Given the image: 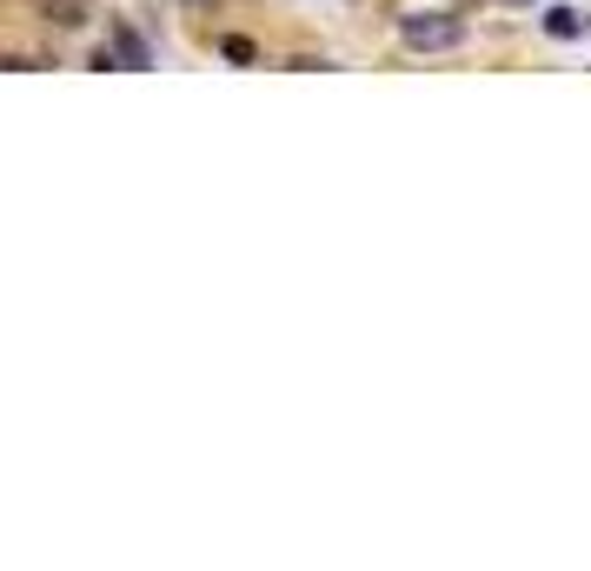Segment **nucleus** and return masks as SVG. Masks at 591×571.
<instances>
[{"label": "nucleus", "instance_id": "obj_1", "mask_svg": "<svg viewBox=\"0 0 591 571\" xmlns=\"http://www.w3.org/2000/svg\"><path fill=\"white\" fill-rule=\"evenodd\" d=\"M399 40L412 53H452V47H466V20L459 13H439V7H419V13L399 20Z\"/></svg>", "mask_w": 591, "mask_h": 571}, {"label": "nucleus", "instance_id": "obj_2", "mask_svg": "<svg viewBox=\"0 0 591 571\" xmlns=\"http://www.w3.org/2000/svg\"><path fill=\"white\" fill-rule=\"evenodd\" d=\"M47 27H86V0H40Z\"/></svg>", "mask_w": 591, "mask_h": 571}, {"label": "nucleus", "instance_id": "obj_3", "mask_svg": "<svg viewBox=\"0 0 591 571\" xmlns=\"http://www.w3.org/2000/svg\"><path fill=\"white\" fill-rule=\"evenodd\" d=\"M546 33H552V40H579V33H585L579 7H546Z\"/></svg>", "mask_w": 591, "mask_h": 571}, {"label": "nucleus", "instance_id": "obj_4", "mask_svg": "<svg viewBox=\"0 0 591 571\" xmlns=\"http://www.w3.org/2000/svg\"><path fill=\"white\" fill-rule=\"evenodd\" d=\"M113 47H120V60H126V67H146V60H153V53H146V40H140L133 27H113Z\"/></svg>", "mask_w": 591, "mask_h": 571}, {"label": "nucleus", "instance_id": "obj_5", "mask_svg": "<svg viewBox=\"0 0 591 571\" xmlns=\"http://www.w3.org/2000/svg\"><path fill=\"white\" fill-rule=\"evenodd\" d=\"M220 53H226V60H253V40H240V33H226V40H220Z\"/></svg>", "mask_w": 591, "mask_h": 571}]
</instances>
